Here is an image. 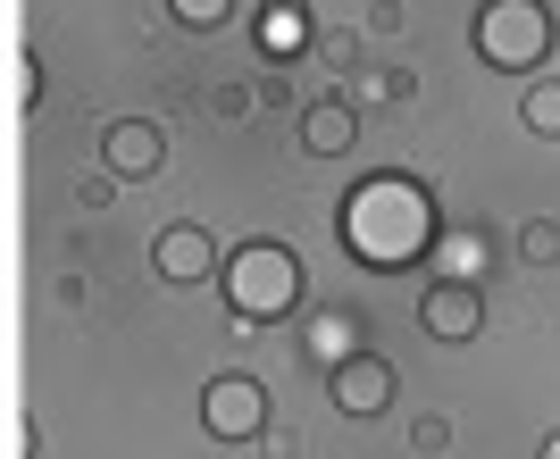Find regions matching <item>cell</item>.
Wrapping results in <instances>:
<instances>
[{"mask_svg":"<svg viewBox=\"0 0 560 459\" xmlns=\"http://www.w3.org/2000/svg\"><path fill=\"white\" fill-rule=\"evenodd\" d=\"M101 167H109V176H160L167 167V134L151 126V117H117L109 134H101Z\"/></svg>","mask_w":560,"mask_h":459,"instance_id":"52a82bcc","label":"cell"},{"mask_svg":"<svg viewBox=\"0 0 560 459\" xmlns=\"http://www.w3.org/2000/svg\"><path fill=\"white\" fill-rule=\"evenodd\" d=\"M518 126L536 142H560V75H536L527 84V101H518Z\"/></svg>","mask_w":560,"mask_h":459,"instance_id":"9c48e42d","label":"cell"},{"mask_svg":"<svg viewBox=\"0 0 560 459\" xmlns=\"http://www.w3.org/2000/svg\"><path fill=\"white\" fill-rule=\"evenodd\" d=\"M511 251L527 259V268H560V217H527V226L511 234Z\"/></svg>","mask_w":560,"mask_h":459,"instance_id":"30bf717a","label":"cell"},{"mask_svg":"<svg viewBox=\"0 0 560 459\" xmlns=\"http://www.w3.org/2000/svg\"><path fill=\"white\" fill-rule=\"evenodd\" d=\"M544 43H552V17H544V0H486V17H477V50H486V68H536Z\"/></svg>","mask_w":560,"mask_h":459,"instance_id":"6da1fadb","label":"cell"},{"mask_svg":"<svg viewBox=\"0 0 560 459\" xmlns=\"http://www.w3.org/2000/svg\"><path fill=\"white\" fill-rule=\"evenodd\" d=\"M151 275H160V284H210L218 275V243L201 226H160L151 234Z\"/></svg>","mask_w":560,"mask_h":459,"instance_id":"5b68a950","label":"cell"},{"mask_svg":"<svg viewBox=\"0 0 560 459\" xmlns=\"http://www.w3.org/2000/svg\"><path fill=\"white\" fill-rule=\"evenodd\" d=\"M210 109H218V117H243V109H252V92H243V84H218Z\"/></svg>","mask_w":560,"mask_h":459,"instance_id":"2e32d148","label":"cell"},{"mask_svg":"<svg viewBox=\"0 0 560 459\" xmlns=\"http://www.w3.org/2000/svg\"><path fill=\"white\" fill-rule=\"evenodd\" d=\"M410 451H452V417H419V426H410Z\"/></svg>","mask_w":560,"mask_h":459,"instance_id":"4fadbf2b","label":"cell"},{"mask_svg":"<svg viewBox=\"0 0 560 459\" xmlns=\"http://www.w3.org/2000/svg\"><path fill=\"white\" fill-rule=\"evenodd\" d=\"M335 410H343V417H385V410H394V367L376 360V351L335 360Z\"/></svg>","mask_w":560,"mask_h":459,"instance_id":"8992f818","label":"cell"},{"mask_svg":"<svg viewBox=\"0 0 560 459\" xmlns=\"http://www.w3.org/2000/svg\"><path fill=\"white\" fill-rule=\"evenodd\" d=\"M369 34H401V0H369Z\"/></svg>","mask_w":560,"mask_h":459,"instance_id":"9a60e30c","label":"cell"},{"mask_svg":"<svg viewBox=\"0 0 560 459\" xmlns=\"http://www.w3.org/2000/svg\"><path fill=\"white\" fill-rule=\"evenodd\" d=\"M293 293H302V259H293V251H277V243H252V251H234V284H226V301H234V309H243L252 326H268Z\"/></svg>","mask_w":560,"mask_h":459,"instance_id":"7a4b0ae2","label":"cell"},{"mask_svg":"<svg viewBox=\"0 0 560 459\" xmlns=\"http://www.w3.org/2000/svg\"><path fill=\"white\" fill-rule=\"evenodd\" d=\"M544 459H560V426H552V435H544Z\"/></svg>","mask_w":560,"mask_h":459,"instance_id":"e0dca14e","label":"cell"},{"mask_svg":"<svg viewBox=\"0 0 560 459\" xmlns=\"http://www.w3.org/2000/svg\"><path fill=\"white\" fill-rule=\"evenodd\" d=\"M117 201V176L101 167V176H75V209H109Z\"/></svg>","mask_w":560,"mask_h":459,"instance_id":"7c38bea8","label":"cell"},{"mask_svg":"<svg viewBox=\"0 0 560 459\" xmlns=\"http://www.w3.org/2000/svg\"><path fill=\"white\" fill-rule=\"evenodd\" d=\"M167 9H176V25H192V34H210V25L234 17V0H167Z\"/></svg>","mask_w":560,"mask_h":459,"instance_id":"8fae6325","label":"cell"},{"mask_svg":"<svg viewBox=\"0 0 560 459\" xmlns=\"http://www.w3.org/2000/svg\"><path fill=\"white\" fill-rule=\"evenodd\" d=\"M318 59H327V68H351V59H360V34H327V43H318Z\"/></svg>","mask_w":560,"mask_h":459,"instance_id":"5bb4252c","label":"cell"},{"mask_svg":"<svg viewBox=\"0 0 560 459\" xmlns=\"http://www.w3.org/2000/svg\"><path fill=\"white\" fill-rule=\"evenodd\" d=\"M351 134H360L351 101H310V109H302V151H310V160H343Z\"/></svg>","mask_w":560,"mask_h":459,"instance_id":"ba28073f","label":"cell"},{"mask_svg":"<svg viewBox=\"0 0 560 459\" xmlns=\"http://www.w3.org/2000/svg\"><path fill=\"white\" fill-rule=\"evenodd\" d=\"M419 326L435 343H477V334H486V293H477L468 275H435L419 293Z\"/></svg>","mask_w":560,"mask_h":459,"instance_id":"277c9868","label":"cell"},{"mask_svg":"<svg viewBox=\"0 0 560 459\" xmlns=\"http://www.w3.org/2000/svg\"><path fill=\"white\" fill-rule=\"evenodd\" d=\"M201 426H210L218 443H259L268 435V392H259L252 376H210V385H201Z\"/></svg>","mask_w":560,"mask_h":459,"instance_id":"3957f363","label":"cell"}]
</instances>
